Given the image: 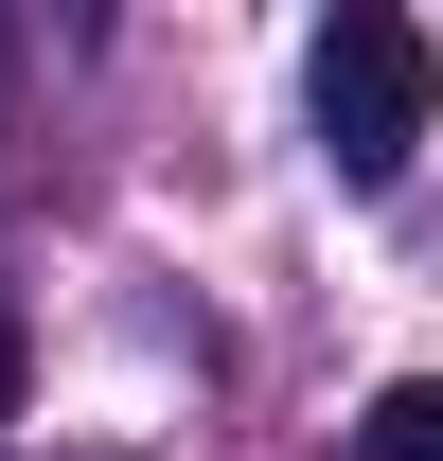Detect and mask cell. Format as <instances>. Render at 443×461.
<instances>
[{
  "mask_svg": "<svg viewBox=\"0 0 443 461\" xmlns=\"http://www.w3.org/2000/svg\"><path fill=\"white\" fill-rule=\"evenodd\" d=\"M302 107H320V160L355 177V195H390V177L426 160V107H443L426 18H390V0H337V18H320V54H302Z\"/></svg>",
  "mask_w": 443,
  "mask_h": 461,
  "instance_id": "obj_1",
  "label": "cell"
},
{
  "mask_svg": "<svg viewBox=\"0 0 443 461\" xmlns=\"http://www.w3.org/2000/svg\"><path fill=\"white\" fill-rule=\"evenodd\" d=\"M373 461H443V373H390L373 391Z\"/></svg>",
  "mask_w": 443,
  "mask_h": 461,
  "instance_id": "obj_2",
  "label": "cell"
},
{
  "mask_svg": "<svg viewBox=\"0 0 443 461\" xmlns=\"http://www.w3.org/2000/svg\"><path fill=\"white\" fill-rule=\"evenodd\" d=\"M18 373H36V338H18V302H0V426H18Z\"/></svg>",
  "mask_w": 443,
  "mask_h": 461,
  "instance_id": "obj_3",
  "label": "cell"
}]
</instances>
